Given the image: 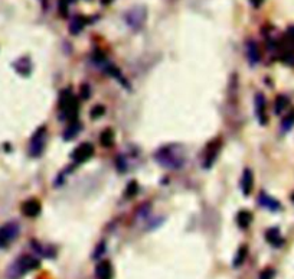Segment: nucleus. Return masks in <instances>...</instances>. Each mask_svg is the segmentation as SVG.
Wrapping results in <instances>:
<instances>
[{
  "mask_svg": "<svg viewBox=\"0 0 294 279\" xmlns=\"http://www.w3.org/2000/svg\"><path fill=\"white\" fill-rule=\"evenodd\" d=\"M154 158L159 162L162 167L170 168V169H177L185 165V155L180 146L175 145H169L163 146L159 151L154 153Z\"/></svg>",
  "mask_w": 294,
  "mask_h": 279,
  "instance_id": "nucleus-1",
  "label": "nucleus"
},
{
  "mask_svg": "<svg viewBox=\"0 0 294 279\" xmlns=\"http://www.w3.org/2000/svg\"><path fill=\"white\" fill-rule=\"evenodd\" d=\"M39 266V261L36 257H33L31 255H25L22 257H19L16 262L13 263L10 268H9L8 275L9 278L16 279L20 278L22 275H25L26 272L33 271Z\"/></svg>",
  "mask_w": 294,
  "mask_h": 279,
  "instance_id": "nucleus-2",
  "label": "nucleus"
},
{
  "mask_svg": "<svg viewBox=\"0 0 294 279\" xmlns=\"http://www.w3.org/2000/svg\"><path fill=\"white\" fill-rule=\"evenodd\" d=\"M20 233L19 224L15 222H9V223L0 226V249L10 246Z\"/></svg>",
  "mask_w": 294,
  "mask_h": 279,
  "instance_id": "nucleus-3",
  "label": "nucleus"
},
{
  "mask_svg": "<svg viewBox=\"0 0 294 279\" xmlns=\"http://www.w3.org/2000/svg\"><path fill=\"white\" fill-rule=\"evenodd\" d=\"M45 142H47V126H40L31 137L29 142V155L33 158H38L42 155L45 149Z\"/></svg>",
  "mask_w": 294,
  "mask_h": 279,
  "instance_id": "nucleus-4",
  "label": "nucleus"
},
{
  "mask_svg": "<svg viewBox=\"0 0 294 279\" xmlns=\"http://www.w3.org/2000/svg\"><path fill=\"white\" fill-rule=\"evenodd\" d=\"M126 22L133 29H140L146 22V10L144 8H133L126 13Z\"/></svg>",
  "mask_w": 294,
  "mask_h": 279,
  "instance_id": "nucleus-5",
  "label": "nucleus"
},
{
  "mask_svg": "<svg viewBox=\"0 0 294 279\" xmlns=\"http://www.w3.org/2000/svg\"><path fill=\"white\" fill-rule=\"evenodd\" d=\"M219 148H221V139H214L212 142L208 144L205 151H203V168L212 167V164L218 156Z\"/></svg>",
  "mask_w": 294,
  "mask_h": 279,
  "instance_id": "nucleus-6",
  "label": "nucleus"
},
{
  "mask_svg": "<svg viewBox=\"0 0 294 279\" xmlns=\"http://www.w3.org/2000/svg\"><path fill=\"white\" fill-rule=\"evenodd\" d=\"M94 155V146L91 144H81L75 151L71 153V158L75 162H78V164H82V162H85L88 161L91 156Z\"/></svg>",
  "mask_w": 294,
  "mask_h": 279,
  "instance_id": "nucleus-7",
  "label": "nucleus"
},
{
  "mask_svg": "<svg viewBox=\"0 0 294 279\" xmlns=\"http://www.w3.org/2000/svg\"><path fill=\"white\" fill-rule=\"evenodd\" d=\"M265 107H267V103H265V97L262 96L261 93L255 94V113H257V117H258V122L261 125H265L268 119H267V112H265Z\"/></svg>",
  "mask_w": 294,
  "mask_h": 279,
  "instance_id": "nucleus-8",
  "label": "nucleus"
},
{
  "mask_svg": "<svg viewBox=\"0 0 294 279\" xmlns=\"http://www.w3.org/2000/svg\"><path fill=\"white\" fill-rule=\"evenodd\" d=\"M22 213H24V215H26V217H29V218L38 217L40 213V203L35 198L25 201L24 204H22Z\"/></svg>",
  "mask_w": 294,
  "mask_h": 279,
  "instance_id": "nucleus-9",
  "label": "nucleus"
},
{
  "mask_svg": "<svg viewBox=\"0 0 294 279\" xmlns=\"http://www.w3.org/2000/svg\"><path fill=\"white\" fill-rule=\"evenodd\" d=\"M97 279H112V268L111 263L108 261H101L96 268Z\"/></svg>",
  "mask_w": 294,
  "mask_h": 279,
  "instance_id": "nucleus-10",
  "label": "nucleus"
},
{
  "mask_svg": "<svg viewBox=\"0 0 294 279\" xmlns=\"http://www.w3.org/2000/svg\"><path fill=\"white\" fill-rule=\"evenodd\" d=\"M258 203H260V206H262L264 208H267V210H270V211H278V210L281 208V204L278 203L277 200H274L273 197H270L268 194H265V192H261V194H260Z\"/></svg>",
  "mask_w": 294,
  "mask_h": 279,
  "instance_id": "nucleus-11",
  "label": "nucleus"
},
{
  "mask_svg": "<svg viewBox=\"0 0 294 279\" xmlns=\"http://www.w3.org/2000/svg\"><path fill=\"white\" fill-rule=\"evenodd\" d=\"M253 185H254L253 172H251L250 169H245L244 174H242V178H241V190H242V194H244V195H250L251 191H253Z\"/></svg>",
  "mask_w": 294,
  "mask_h": 279,
  "instance_id": "nucleus-12",
  "label": "nucleus"
},
{
  "mask_svg": "<svg viewBox=\"0 0 294 279\" xmlns=\"http://www.w3.org/2000/svg\"><path fill=\"white\" fill-rule=\"evenodd\" d=\"M265 239H267V242L270 243L271 246H276V247H280L283 243H284V240H283V237H281L280 230H278L277 227H274V229H268V230L265 231Z\"/></svg>",
  "mask_w": 294,
  "mask_h": 279,
  "instance_id": "nucleus-13",
  "label": "nucleus"
},
{
  "mask_svg": "<svg viewBox=\"0 0 294 279\" xmlns=\"http://www.w3.org/2000/svg\"><path fill=\"white\" fill-rule=\"evenodd\" d=\"M246 56H248L250 64L255 65L260 61V49H258V45L255 44L254 41H250L246 44Z\"/></svg>",
  "mask_w": 294,
  "mask_h": 279,
  "instance_id": "nucleus-14",
  "label": "nucleus"
},
{
  "mask_svg": "<svg viewBox=\"0 0 294 279\" xmlns=\"http://www.w3.org/2000/svg\"><path fill=\"white\" fill-rule=\"evenodd\" d=\"M251 222H253V214L250 211H246V210L239 211L238 215H237V223L241 229H246L251 224Z\"/></svg>",
  "mask_w": 294,
  "mask_h": 279,
  "instance_id": "nucleus-15",
  "label": "nucleus"
},
{
  "mask_svg": "<svg viewBox=\"0 0 294 279\" xmlns=\"http://www.w3.org/2000/svg\"><path fill=\"white\" fill-rule=\"evenodd\" d=\"M32 246L35 247V250L39 253V255L45 256V257H54L55 256V250L52 249V247L49 246H43V245H40V243H36V242H33Z\"/></svg>",
  "mask_w": 294,
  "mask_h": 279,
  "instance_id": "nucleus-16",
  "label": "nucleus"
},
{
  "mask_svg": "<svg viewBox=\"0 0 294 279\" xmlns=\"http://www.w3.org/2000/svg\"><path fill=\"white\" fill-rule=\"evenodd\" d=\"M81 130V125L77 122V120H74L71 125L66 128V130H65L64 133V139H66V141H70V139H72L74 136L77 135L78 132Z\"/></svg>",
  "mask_w": 294,
  "mask_h": 279,
  "instance_id": "nucleus-17",
  "label": "nucleus"
},
{
  "mask_svg": "<svg viewBox=\"0 0 294 279\" xmlns=\"http://www.w3.org/2000/svg\"><path fill=\"white\" fill-rule=\"evenodd\" d=\"M100 142H101V145L105 146V148L111 146L112 142H114V133H112V130L105 129L104 132H101V135H100Z\"/></svg>",
  "mask_w": 294,
  "mask_h": 279,
  "instance_id": "nucleus-18",
  "label": "nucleus"
},
{
  "mask_svg": "<svg viewBox=\"0 0 294 279\" xmlns=\"http://www.w3.org/2000/svg\"><path fill=\"white\" fill-rule=\"evenodd\" d=\"M15 67H16V71H19L20 74H24V75L29 74L31 68H32L31 61H29L28 58H22V59H19L16 64H15Z\"/></svg>",
  "mask_w": 294,
  "mask_h": 279,
  "instance_id": "nucleus-19",
  "label": "nucleus"
},
{
  "mask_svg": "<svg viewBox=\"0 0 294 279\" xmlns=\"http://www.w3.org/2000/svg\"><path fill=\"white\" fill-rule=\"evenodd\" d=\"M287 106H288V98L286 96H278L276 98V103H274V112H276V114H281L286 110Z\"/></svg>",
  "mask_w": 294,
  "mask_h": 279,
  "instance_id": "nucleus-20",
  "label": "nucleus"
},
{
  "mask_svg": "<svg viewBox=\"0 0 294 279\" xmlns=\"http://www.w3.org/2000/svg\"><path fill=\"white\" fill-rule=\"evenodd\" d=\"M84 25H85V19L84 17H75L71 22V25H70V31H71L72 35L80 33L82 31V28H84Z\"/></svg>",
  "mask_w": 294,
  "mask_h": 279,
  "instance_id": "nucleus-21",
  "label": "nucleus"
},
{
  "mask_svg": "<svg viewBox=\"0 0 294 279\" xmlns=\"http://www.w3.org/2000/svg\"><path fill=\"white\" fill-rule=\"evenodd\" d=\"M246 253H248L246 246L239 247L237 255H235V259H234V266H235V268H238V266H241V265L244 263V261H245L246 257Z\"/></svg>",
  "mask_w": 294,
  "mask_h": 279,
  "instance_id": "nucleus-22",
  "label": "nucleus"
},
{
  "mask_svg": "<svg viewBox=\"0 0 294 279\" xmlns=\"http://www.w3.org/2000/svg\"><path fill=\"white\" fill-rule=\"evenodd\" d=\"M294 126V110L286 114V117L283 119V123H281V130L283 132H288V130H291Z\"/></svg>",
  "mask_w": 294,
  "mask_h": 279,
  "instance_id": "nucleus-23",
  "label": "nucleus"
},
{
  "mask_svg": "<svg viewBox=\"0 0 294 279\" xmlns=\"http://www.w3.org/2000/svg\"><path fill=\"white\" fill-rule=\"evenodd\" d=\"M284 42H286L287 45H290V47H293L294 48V25L293 26H288V29H287L286 35H284Z\"/></svg>",
  "mask_w": 294,
  "mask_h": 279,
  "instance_id": "nucleus-24",
  "label": "nucleus"
},
{
  "mask_svg": "<svg viewBox=\"0 0 294 279\" xmlns=\"http://www.w3.org/2000/svg\"><path fill=\"white\" fill-rule=\"evenodd\" d=\"M137 190H139V187H137V183H134V181H131V183H130L127 185V188H126V197H127V198H131L133 195H135V192H137Z\"/></svg>",
  "mask_w": 294,
  "mask_h": 279,
  "instance_id": "nucleus-25",
  "label": "nucleus"
},
{
  "mask_svg": "<svg viewBox=\"0 0 294 279\" xmlns=\"http://www.w3.org/2000/svg\"><path fill=\"white\" fill-rule=\"evenodd\" d=\"M103 113H104V107H103V106H96V107L93 109V112H91V114H93V117H94V119H97V117L103 116Z\"/></svg>",
  "mask_w": 294,
  "mask_h": 279,
  "instance_id": "nucleus-26",
  "label": "nucleus"
},
{
  "mask_svg": "<svg viewBox=\"0 0 294 279\" xmlns=\"http://www.w3.org/2000/svg\"><path fill=\"white\" fill-rule=\"evenodd\" d=\"M274 278V271L273 269H264L260 275V279H273Z\"/></svg>",
  "mask_w": 294,
  "mask_h": 279,
  "instance_id": "nucleus-27",
  "label": "nucleus"
},
{
  "mask_svg": "<svg viewBox=\"0 0 294 279\" xmlns=\"http://www.w3.org/2000/svg\"><path fill=\"white\" fill-rule=\"evenodd\" d=\"M250 2L253 3V6H254V8H260V6H261V3L264 2V0H250Z\"/></svg>",
  "mask_w": 294,
  "mask_h": 279,
  "instance_id": "nucleus-28",
  "label": "nucleus"
},
{
  "mask_svg": "<svg viewBox=\"0 0 294 279\" xmlns=\"http://www.w3.org/2000/svg\"><path fill=\"white\" fill-rule=\"evenodd\" d=\"M103 2H104V5H108V3H110L111 0H103Z\"/></svg>",
  "mask_w": 294,
  "mask_h": 279,
  "instance_id": "nucleus-29",
  "label": "nucleus"
},
{
  "mask_svg": "<svg viewBox=\"0 0 294 279\" xmlns=\"http://www.w3.org/2000/svg\"><path fill=\"white\" fill-rule=\"evenodd\" d=\"M291 201H293V203H294V194H293V195H291Z\"/></svg>",
  "mask_w": 294,
  "mask_h": 279,
  "instance_id": "nucleus-30",
  "label": "nucleus"
}]
</instances>
